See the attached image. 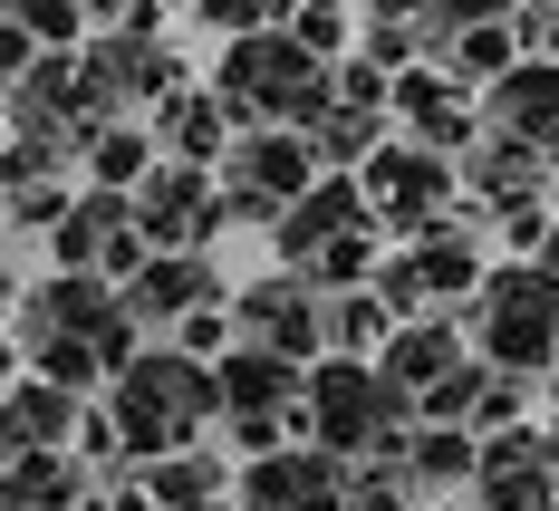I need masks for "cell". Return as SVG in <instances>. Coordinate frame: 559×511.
Masks as SVG:
<instances>
[{"mask_svg": "<svg viewBox=\"0 0 559 511\" xmlns=\"http://www.w3.org/2000/svg\"><path fill=\"white\" fill-rule=\"evenodd\" d=\"M213 299H231L213 251H155V261L126 281V309L145 319V338H174V329H183L193 309H213Z\"/></svg>", "mask_w": 559, "mask_h": 511, "instance_id": "14", "label": "cell"}, {"mask_svg": "<svg viewBox=\"0 0 559 511\" xmlns=\"http://www.w3.org/2000/svg\"><path fill=\"white\" fill-rule=\"evenodd\" d=\"M483 116H492V135H521V145L559 155V58H521L511 78H492Z\"/></svg>", "mask_w": 559, "mask_h": 511, "instance_id": "21", "label": "cell"}, {"mask_svg": "<svg viewBox=\"0 0 559 511\" xmlns=\"http://www.w3.org/2000/svg\"><path fill=\"white\" fill-rule=\"evenodd\" d=\"M425 511H483V502H473V492H463V502H425Z\"/></svg>", "mask_w": 559, "mask_h": 511, "instance_id": "31", "label": "cell"}, {"mask_svg": "<svg viewBox=\"0 0 559 511\" xmlns=\"http://www.w3.org/2000/svg\"><path fill=\"white\" fill-rule=\"evenodd\" d=\"M357 183H367L386 241H415V231L444 223V203L463 193V155H435V145H415V135H386V145L357 165Z\"/></svg>", "mask_w": 559, "mask_h": 511, "instance_id": "7", "label": "cell"}, {"mask_svg": "<svg viewBox=\"0 0 559 511\" xmlns=\"http://www.w3.org/2000/svg\"><path fill=\"white\" fill-rule=\"evenodd\" d=\"M405 261H415V289H425V309H473V289L492 281V261H483V241H473V223H435L415 231V241H395Z\"/></svg>", "mask_w": 559, "mask_h": 511, "instance_id": "17", "label": "cell"}, {"mask_svg": "<svg viewBox=\"0 0 559 511\" xmlns=\"http://www.w3.org/2000/svg\"><path fill=\"white\" fill-rule=\"evenodd\" d=\"M386 126H395L386 107H347V97H329V107L309 116V145H319V165H329V174H357L377 145H386Z\"/></svg>", "mask_w": 559, "mask_h": 511, "instance_id": "25", "label": "cell"}, {"mask_svg": "<svg viewBox=\"0 0 559 511\" xmlns=\"http://www.w3.org/2000/svg\"><path fill=\"white\" fill-rule=\"evenodd\" d=\"M78 425H87V396L58 387V377H39V367L0 396V444H10V454H39V444L78 454Z\"/></svg>", "mask_w": 559, "mask_h": 511, "instance_id": "18", "label": "cell"}, {"mask_svg": "<svg viewBox=\"0 0 559 511\" xmlns=\"http://www.w3.org/2000/svg\"><path fill=\"white\" fill-rule=\"evenodd\" d=\"M540 261H559V213H550V241H540Z\"/></svg>", "mask_w": 559, "mask_h": 511, "instance_id": "30", "label": "cell"}, {"mask_svg": "<svg viewBox=\"0 0 559 511\" xmlns=\"http://www.w3.org/2000/svg\"><path fill=\"white\" fill-rule=\"evenodd\" d=\"M10 347H20V367H39V377H58V387L107 396L116 377L135 367V347H145V319H135L126 289L97 281V271H49V281L20 289Z\"/></svg>", "mask_w": 559, "mask_h": 511, "instance_id": "1", "label": "cell"}, {"mask_svg": "<svg viewBox=\"0 0 559 511\" xmlns=\"http://www.w3.org/2000/svg\"><path fill=\"white\" fill-rule=\"evenodd\" d=\"M107 405H116V425H126V444H135V463L183 454V444H203L223 425V367L193 357V347H174V338H145L135 367L107 387Z\"/></svg>", "mask_w": 559, "mask_h": 511, "instance_id": "2", "label": "cell"}, {"mask_svg": "<svg viewBox=\"0 0 559 511\" xmlns=\"http://www.w3.org/2000/svg\"><path fill=\"white\" fill-rule=\"evenodd\" d=\"M347 10H357V0H309V10H289V29H299L319 58H347V39L367 29V20H347Z\"/></svg>", "mask_w": 559, "mask_h": 511, "instance_id": "29", "label": "cell"}, {"mask_svg": "<svg viewBox=\"0 0 559 511\" xmlns=\"http://www.w3.org/2000/svg\"><path fill=\"white\" fill-rule=\"evenodd\" d=\"M155 145H165L174 165H213V174H223V155L241 145V116L223 107V87H213V78H193L183 97L155 107Z\"/></svg>", "mask_w": 559, "mask_h": 511, "instance_id": "20", "label": "cell"}, {"mask_svg": "<svg viewBox=\"0 0 559 511\" xmlns=\"http://www.w3.org/2000/svg\"><path fill=\"white\" fill-rule=\"evenodd\" d=\"M463 329H473V347H483V367L559 377V261H540V251L492 261V281L473 289Z\"/></svg>", "mask_w": 559, "mask_h": 511, "instance_id": "5", "label": "cell"}, {"mask_svg": "<svg viewBox=\"0 0 559 511\" xmlns=\"http://www.w3.org/2000/svg\"><path fill=\"white\" fill-rule=\"evenodd\" d=\"M425 415L405 387H386L377 357H319L309 367V396H299V444L319 454H347V463H386Z\"/></svg>", "mask_w": 559, "mask_h": 511, "instance_id": "3", "label": "cell"}, {"mask_svg": "<svg viewBox=\"0 0 559 511\" xmlns=\"http://www.w3.org/2000/svg\"><path fill=\"white\" fill-rule=\"evenodd\" d=\"M531 405H540V377H521V367H483V377H473V435H511V425H531Z\"/></svg>", "mask_w": 559, "mask_h": 511, "instance_id": "28", "label": "cell"}, {"mask_svg": "<svg viewBox=\"0 0 559 511\" xmlns=\"http://www.w3.org/2000/svg\"><path fill=\"white\" fill-rule=\"evenodd\" d=\"M231 329L251 347H280V357H329V289L309 281V271H289V261H271L261 281L231 289Z\"/></svg>", "mask_w": 559, "mask_h": 511, "instance_id": "9", "label": "cell"}, {"mask_svg": "<svg viewBox=\"0 0 559 511\" xmlns=\"http://www.w3.org/2000/svg\"><path fill=\"white\" fill-rule=\"evenodd\" d=\"M135 473H145V492L165 511H231L241 502V454L231 444H183V454H155Z\"/></svg>", "mask_w": 559, "mask_h": 511, "instance_id": "19", "label": "cell"}, {"mask_svg": "<svg viewBox=\"0 0 559 511\" xmlns=\"http://www.w3.org/2000/svg\"><path fill=\"white\" fill-rule=\"evenodd\" d=\"M319 145H309V126H241V145L223 155V193H231V223H261L280 231V213L319 183Z\"/></svg>", "mask_w": 559, "mask_h": 511, "instance_id": "6", "label": "cell"}, {"mask_svg": "<svg viewBox=\"0 0 559 511\" xmlns=\"http://www.w3.org/2000/svg\"><path fill=\"white\" fill-rule=\"evenodd\" d=\"M347 231H386L377 223V203H367V183L357 174H319L289 213H280V231H271V261H289V271H309L329 241H347Z\"/></svg>", "mask_w": 559, "mask_h": 511, "instance_id": "13", "label": "cell"}, {"mask_svg": "<svg viewBox=\"0 0 559 511\" xmlns=\"http://www.w3.org/2000/svg\"><path fill=\"white\" fill-rule=\"evenodd\" d=\"M405 329L377 289H337L329 299V357H386V338Z\"/></svg>", "mask_w": 559, "mask_h": 511, "instance_id": "26", "label": "cell"}, {"mask_svg": "<svg viewBox=\"0 0 559 511\" xmlns=\"http://www.w3.org/2000/svg\"><path fill=\"white\" fill-rule=\"evenodd\" d=\"M135 213H145V231H155V251H213L231 231V193L213 165H155L145 183H135Z\"/></svg>", "mask_w": 559, "mask_h": 511, "instance_id": "10", "label": "cell"}, {"mask_svg": "<svg viewBox=\"0 0 559 511\" xmlns=\"http://www.w3.org/2000/svg\"><path fill=\"white\" fill-rule=\"evenodd\" d=\"M87 492H97V473L78 454H58V444L10 454V473H0V511H78Z\"/></svg>", "mask_w": 559, "mask_h": 511, "instance_id": "23", "label": "cell"}, {"mask_svg": "<svg viewBox=\"0 0 559 511\" xmlns=\"http://www.w3.org/2000/svg\"><path fill=\"white\" fill-rule=\"evenodd\" d=\"M483 511H559V435L531 415L511 435H483V473H473Z\"/></svg>", "mask_w": 559, "mask_h": 511, "instance_id": "12", "label": "cell"}, {"mask_svg": "<svg viewBox=\"0 0 559 511\" xmlns=\"http://www.w3.org/2000/svg\"><path fill=\"white\" fill-rule=\"evenodd\" d=\"M271 10H280V20H289V0H271Z\"/></svg>", "mask_w": 559, "mask_h": 511, "instance_id": "32", "label": "cell"}, {"mask_svg": "<svg viewBox=\"0 0 559 511\" xmlns=\"http://www.w3.org/2000/svg\"><path fill=\"white\" fill-rule=\"evenodd\" d=\"M155 261V231L135 213V193H107V183H78V203H68V223L49 231V271H97V281H135Z\"/></svg>", "mask_w": 559, "mask_h": 511, "instance_id": "8", "label": "cell"}, {"mask_svg": "<svg viewBox=\"0 0 559 511\" xmlns=\"http://www.w3.org/2000/svg\"><path fill=\"white\" fill-rule=\"evenodd\" d=\"M395 126H405L415 145H435V155H473V145L492 135L483 97L453 78L444 58H415V68H395Z\"/></svg>", "mask_w": 559, "mask_h": 511, "instance_id": "11", "label": "cell"}, {"mask_svg": "<svg viewBox=\"0 0 559 511\" xmlns=\"http://www.w3.org/2000/svg\"><path fill=\"white\" fill-rule=\"evenodd\" d=\"M213 87H223V107L241 116V126H309V116L337 97V58H319L289 20H280V29L223 39Z\"/></svg>", "mask_w": 559, "mask_h": 511, "instance_id": "4", "label": "cell"}, {"mask_svg": "<svg viewBox=\"0 0 559 511\" xmlns=\"http://www.w3.org/2000/svg\"><path fill=\"white\" fill-rule=\"evenodd\" d=\"M540 193H559V155L521 145V135H483V145L463 155V203L492 213V223H502L511 203H540Z\"/></svg>", "mask_w": 559, "mask_h": 511, "instance_id": "15", "label": "cell"}, {"mask_svg": "<svg viewBox=\"0 0 559 511\" xmlns=\"http://www.w3.org/2000/svg\"><path fill=\"white\" fill-rule=\"evenodd\" d=\"M309 396V357H280V347L231 338L223 357V415H299Z\"/></svg>", "mask_w": 559, "mask_h": 511, "instance_id": "22", "label": "cell"}, {"mask_svg": "<svg viewBox=\"0 0 559 511\" xmlns=\"http://www.w3.org/2000/svg\"><path fill=\"white\" fill-rule=\"evenodd\" d=\"M521 58H531L521 49V20H492V29H463V39L444 49V68L463 78V87H492V78H511Z\"/></svg>", "mask_w": 559, "mask_h": 511, "instance_id": "27", "label": "cell"}, {"mask_svg": "<svg viewBox=\"0 0 559 511\" xmlns=\"http://www.w3.org/2000/svg\"><path fill=\"white\" fill-rule=\"evenodd\" d=\"M386 473L415 492V502H463L473 473H483V435H473V425H415V435L386 454Z\"/></svg>", "mask_w": 559, "mask_h": 511, "instance_id": "16", "label": "cell"}, {"mask_svg": "<svg viewBox=\"0 0 559 511\" xmlns=\"http://www.w3.org/2000/svg\"><path fill=\"white\" fill-rule=\"evenodd\" d=\"M155 165H165L155 116H116V126H97V135H87V155H78V174H87V183H107V193H135Z\"/></svg>", "mask_w": 559, "mask_h": 511, "instance_id": "24", "label": "cell"}]
</instances>
